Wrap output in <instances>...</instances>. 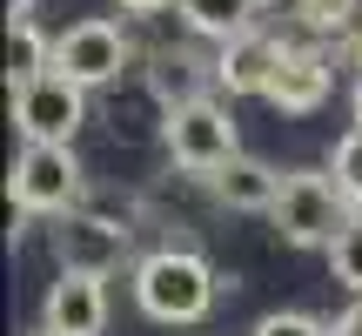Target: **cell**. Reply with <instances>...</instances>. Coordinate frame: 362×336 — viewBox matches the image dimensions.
I'll return each instance as SVG.
<instances>
[{"label": "cell", "mask_w": 362, "mask_h": 336, "mask_svg": "<svg viewBox=\"0 0 362 336\" xmlns=\"http://www.w3.org/2000/svg\"><path fill=\"white\" fill-rule=\"evenodd\" d=\"M208 189H215V202L235 208V215H275V202H282V175H275L269 162H255V155H235Z\"/></svg>", "instance_id": "obj_12"}, {"label": "cell", "mask_w": 362, "mask_h": 336, "mask_svg": "<svg viewBox=\"0 0 362 336\" xmlns=\"http://www.w3.org/2000/svg\"><path fill=\"white\" fill-rule=\"evenodd\" d=\"M221 283L215 269H208L194 249H155V256L134 262V303H141V316H155V323H202L208 310H215Z\"/></svg>", "instance_id": "obj_1"}, {"label": "cell", "mask_w": 362, "mask_h": 336, "mask_svg": "<svg viewBox=\"0 0 362 336\" xmlns=\"http://www.w3.org/2000/svg\"><path fill=\"white\" fill-rule=\"evenodd\" d=\"M248 336H329V323H315L309 310H269Z\"/></svg>", "instance_id": "obj_18"}, {"label": "cell", "mask_w": 362, "mask_h": 336, "mask_svg": "<svg viewBox=\"0 0 362 336\" xmlns=\"http://www.w3.org/2000/svg\"><path fill=\"white\" fill-rule=\"evenodd\" d=\"M134 61V40L115 21H74L67 34H54V74H67L74 88H107L121 67Z\"/></svg>", "instance_id": "obj_7"}, {"label": "cell", "mask_w": 362, "mask_h": 336, "mask_svg": "<svg viewBox=\"0 0 362 336\" xmlns=\"http://www.w3.org/2000/svg\"><path fill=\"white\" fill-rule=\"evenodd\" d=\"M40 330L54 336H101L107 330V283L101 276H54L40 296Z\"/></svg>", "instance_id": "obj_9"}, {"label": "cell", "mask_w": 362, "mask_h": 336, "mask_svg": "<svg viewBox=\"0 0 362 336\" xmlns=\"http://www.w3.org/2000/svg\"><path fill=\"white\" fill-rule=\"evenodd\" d=\"M329 269H336L342 289H356V296H362V215H349V229L336 235V249H329Z\"/></svg>", "instance_id": "obj_17"}, {"label": "cell", "mask_w": 362, "mask_h": 336, "mask_svg": "<svg viewBox=\"0 0 362 336\" xmlns=\"http://www.w3.org/2000/svg\"><path fill=\"white\" fill-rule=\"evenodd\" d=\"M262 13V0H181V21H188V34L202 40H221L228 47L235 34H248Z\"/></svg>", "instance_id": "obj_13"}, {"label": "cell", "mask_w": 362, "mask_h": 336, "mask_svg": "<svg viewBox=\"0 0 362 336\" xmlns=\"http://www.w3.org/2000/svg\"><path fill=\"white\" fill-rule=\"evenodd\" d=\"M161 148H168L175 168L215 181L221 168L242 155V135H235V115L208 94V101H188V108H175V115H161Z\"/></svg>", "instance_id": "obj_2"}, {"label": "cell", "mask_w": 362, "mask_h": 336, "mask_svg": "<svg viewBox=\"0 0 362 336\" xmlns=\"http://www.w3.org/2000/svg\"><path fill=\"white\" fill-rule=\"evenodd\" d=\"M329 81H336V54L288 47L282 74H275V88H269V108H282V115H315V108L329 101Z\"/></svg>", "instance_id": "obj_10"}, {"label": "cell", "mask_w": 362, "mask_h": 336, "mask_svg": "<svg viewBox=\"0 0 362 336\" xmlns=\"http://www.w3.org/2000/svg\"><path fill=\"white\" fill-rule=\"evenodd\" d=\"M115 7H128V13H161V7H181V0H115Z\"/></svg>", "instance_id": "obj_20"}, {"label": "cell", "mask_w": 362, "mask_h": 336, "mask_svg": "<svg viewBox=\"0 0 362 336\" xmlns=\"http://www.w3.org/2000/svg\"><path fill=\"white\" fill-rule=\"evenodd\" d=\"M148 88H155V101L175 115V108H188V101H208L215 61H202L194 47H155L148 54Z\"/></svg>", "instance_id": "obj_11"}, {"label": "cell", "mask_w": 362, "mask_h": 336, "mask_svg": "<svg viewBox=\"0 0 362 336\" xmlns=\"http://www.w3.org/2000/svg\"><path fill=\"white\" fill-rule=\"evenodd\" d=\"M329 181H336V195L362 215V128H349L336 148H329Z\"/></svg>", "instance_id": "obj_16"}, {"label": "cell", "mask_w": 362, "mask_h": 336, "mask_svg": "<svg viewBox=\"0 0 362 336\" xmlns=\"http://www.w3.org/2000/svg\"><path fill=\"white\" fill-rule=\"evenodd\" d=\"M356 208L336 195V181L329 175H309V168H288L282 175V202H275V235H282L288 249H336V235L349 229Z\"/></svg>", "instance_id": "obj_3"}, {"label": "cell", "mask_w": 362, "mask_h": 336, "mask_svg": "<svg viewBox=\"0 0 362 336\" xmlns=\"http://www.w3.org/2000/svg\"><path fill=\"white\" fill-rule=\"evenodd\" d=\"M27 336H54V330H27Z\"/></svg>", "instance_id": "obj_23"}, {"label": "cell", "mask_w": 362, "mask_h": 336, "mask_svg": "<svg viewBox=\"0 0 362 336\" xmlns=\"http://www.w3.org/2000/svg\"><path fill=\"white\" fill-rule=\"evenodd\" d=\"M349 115H356V128H362V74H356V94H349Z\"/></svg>", "instance_id": "obj_22"}, {"label": "cell", "mask_w": 362, "mask_h": 336, "mask_svg": "<svg viewBox=\"0 0 362 336\" xmlns=\"http://www.w3.org/2000/svg\"><path fill=\"white\" fill-rule=\"evenodd\" d=\"M21 148H74L81 121H88V88H74L67 74H40L27 88H7Z\"/></svg>", "instance_id": "obj_5"}, {"label": "cell", "mask_w": 362, "mask_h": 336, "mask_svg": "<svg viewBox=\"0 0 362 336\" xmlns=\"http://www.w3.org/2000/svg\"><path fill=\"white\" fill-rule=\"evenodd\" d=\"M282 61H288V40H275V34H262V27H248V34H235L228 47L215 54V88H228V94H262V101H269V88H275V74H282Z\"/></svg>", "instance_id": "obj_8"}, {"label": "cell", "mask_w": 362, "mask_h": 336, "mask_svg": "<svg viewBox=\"0 0 362 336\" xmlns=\"http://www.w3.org/2000/svg\"><path fill=\"white\" fill-rule=\"evenodd\" d=\"M81 195H88V175H81V155L74 148H21L13 155V175H7V208L21 215H74Z\"/></svg>", "instance_id": "obj_4"}, {"label": "cell", "mask_w": 362, "mask_h": 336, "mask_svg": "<svg viewBox=\"0 0 362 336\" xmlns=\"http://www.w3.org/2000/svg\"><path fill=\"white\" fill-rule=\"evenodd\" d=\"M329 336H362V296H356L349 310L336 316V323H329Z\"/></svg>", "instance_id": "obj_19"}, {"label": "cell", "mask_w": 362, "mask_h": 336, "mask_svg": "<svg viewBox=\"0 0 362 336\" xmlns=\"http://www.w3.org/2000/svg\"><path fill=\"white\" fill-rule=\"evenodd\" d=\"M128 222H107V215H88V208H74V215H61L47 229L54 242V262H61V276H115L121 262H128Z\"/></svg>", "instance_id": "obj_6"}, {"label": "cell", "mask_w": 362, "mask_h": 336, "mask_svg": "<svg viewBox=\"0 0 362 336\" xmlns=\"http://www.w3.org/2000/svg\"><path fill=\"white\" fill-rule=\"evenodd\" d=\"M40 74H54V40L40 34L34 21L7 27V88H27V81H40Z\"/></svg>", "instance_id": "obj_14"}, {"label": "cell", "mask_w": 362, "mask_h": 336, "mask_svg": "<svg viewBox=\"0 0 362 336\" xmlns=\"http://www.w3.org/2000/svg\"><path fill=\"white\" fill-rule=\"evenodd\" d=\"M296 13L309 34H329V40H349L362 27V0H296Z\"/></svg>", "instance_id": "obj_15"}, {"label": "cell", "mask_w": 362, "mask_h": 336, "mask_svg": "<svg viewBox=\"0 0 362 336\" xmlns=\"http://www.w3.org/2000/svg\"><path fill=\"white\" fill-rule=\"evenodd\" d=\"M21 21H34V0H7V27H21Z\"/></svg>", "instance_id": "obj_21"}]
</instances>
